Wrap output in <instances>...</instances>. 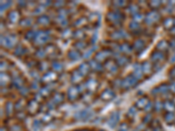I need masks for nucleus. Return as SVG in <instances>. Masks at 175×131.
I'll use <instances>...</instances> for the list:
<instances>
[{
    "mask_svg": "<svg viewBox=\"0 0 175 131\" xmlns=\"http://www.w3.org/2000/svg\"><path fill=\"white\" fill-rule=\"evenodd\" d=\"M91 116H92V112L88 109H83L82 111L76 113L74 118L77 121H87L88 119H89Z\"/></svg>",
    "mask_w": 175,
    "mask_h": 131,
    "instance_id": "nucleus-1",
    "label": "nucleus"
},
{
    "mask_svg": "<svg viewBox=\"0 0 175 131\" xmlns=\"http://www.w3.org/2000/svg\"><path fill=\"white\" fill-rule=\"evenodd\" d=\"M119 119H120V116H119V113L118 112H113L110 116L108 120V125L110 127V128H115L117 126V124L119 121Z\"/></svg>",
    "mask_w": 175,
    "mask_h": 131,
    "instance_id": "nucleus-2",
    "label": "nucleus"
},
{
    "mask_svg": "<svg viewBox=\"0 0 175 131\" xmlns=\"http://www.w3.org/2000/svg\"><path fill=\"white\" fill-rule=\"evenodd\" d=\"M163 108L165 109L167 112H170V113H173V111L175 110V105L170 101H166V102L164 103V106H163Z\"/></svg>",
    "mask_w": 175,
    "mask_h": 131,
    "instance_id": "nucleus-3",
    "label": "nucleus"
},
{
    "mask_svg": "<svg viewBox=\"0 0 175 131\" xmlns=\"http://www.w3.org/2000/svg\"><path fill=\"white\" fill-rule=\"evenodd\" d=\"M165 120L166 122H171V121H173L175 120V116L173 113H170V112H166V114L165 115Z\"/></svg>",
    "mask_w": 175,
    "mask_h": 131,
    "instance_id": "nucleus-4",
    "label": "nucleus"
},
{
    "mask_svg": "<svg viewBox=\"0 0 175 131\" xmlns=\"http://www.w3.org/2000/svg\"><path fill=\"white\" fill-rule=\"evenodd\" d=\"M40 127H41V121L39 120H35L33 122V128H34V130H38L40 129Z\"/></svg>",
    "mask_w": 175,
    "mask_h": 131,
    "instance_id": "nucleus-5",
    "label": "nucleus"
},
{
    "mask_svg": "<svg viewBox=\"0 0 175 131\" xmlns=\"http://www.w3.org/2000/svg\"><path fill=\"white\" fill-rule=\"evenodd\" d=\"M129 130V128H128V125H127L126 123H123L120 125L119 127V129L118 131H128Z\"/></svg>",
    "mask_w": 175,
    "mask_h": 131,
    "instance_id": "nucleus-6",
    "label": "nucleus"
},
{
    "mask_svg": "<svg viewBox=\"0 0 175 131\" xmlns=\"http://www.w3.org/2000/svg\"><path fill=\"white\" fill-rule=\"evenodd\" d=\"M129 115H130V116L131 117H133L136 115V109H135V107H131V109L129 110Z\"/></svg>",
    "mask_w": 175,
    "mask_h": 131,
    "instance_id": "nucleus-7",
    "label": "nucleus"
},
{
    "mask_svg": "<svg viewBox=\"0 0 175 131\" xmlns=\"http://www.w3.org/2000/svg\"><path fill=\"white\" fill-rule=\"evenodd\" d=\"M171 89L173 90V92L175 93V83H173V84L172 85V87H171Z\"/></svg>",
    "mask_w": 175,
    "mask_h": 131,
    "instance_id": "nucleus-8",
    "label": "nucleus"
},
{
    "mask_svg": "<svg viewBox=\"0 0 175 131\" xmlns=\"http://www.w3.org/2000/svg\"><path fill=\"white\" fill-rule=\"evenodd\" d=\"M100 131H103V130H100Z\"/></svg>",
    "mask_w": 175,
    "mask_h": 131,
    "instance_id": "nucleus-9",
    "label": "nucleus"
},
{
    "mask_svg": "<svg viewBox=\"0 0 175 131\" xmlns=\"http://www.w3.org/2000/svg\"><path fill=\"white\" fill-rule=\"evenodd\" d=\"M134 131H137V130H134Z\"/></svg>",
    "mask_w": 175,
    "mask_h": 131,
    "instance_id": "nucleus-10",
    "label": "nucleus"
}]
</instances>
